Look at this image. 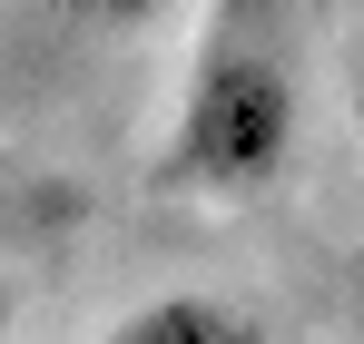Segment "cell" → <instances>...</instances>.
I'll return each instance as SVG.
<instances>
[{
    "instance_id": "1",
    "label": "cell",
    "mask_w": 364,
    "mask_h": 344,
    "mask_svg": "<svg viewBox=\"0 0 364 344\" xmlns=\"http://www.w3.org/2000/svg\"><path fill=\"white\" fill-rule=\"evenodd\" d=\"M286 168H296V79H286V59L266 50L246 20H227V30L197 50L187 89H178L158 177H168L178 197L237 207V197H266Z\"/></svg>"
},
{
    "instance_id": "2",
    "label": "cell",
    "mask_w": 364,
    "mask_h": 344,
    "mask_svg": "<svg viewBox=\"0 0 364 344\" xmlns=\"http://www.w3.org/2000/svg\"><path fill=\"white\" fill-rule=\"evenodd\" d=\"M99 344H286V335H276L256 305H237V295L178 286V295H138Z\"/></svg>"
},
{
    "instance_id": "3",
    "label": "cell",
    "mask_w": 364,
    "mask_h": 344,
    "mask_svg": "<svg viewBox=\"0 0 364 344\" xmlns=\"http://www.w3.org/2000/svg\"><path fill=\"white\" fill-rule=\"evenodd\" d=\"M79 30H99V40H148V30H168L187 0H60Z\"/></svg>"
},
{
    "instance_id": "4",
    "label": "cell",
    "mask_w": 364,
    "mask_h": 344,
    "mask_svg": "<svg viewBox=\"0 0 364 344\" xmlns=\"http://www.w3.org/2000/svg\"><path fill=\"white\" fill-rule=\"evenodd\" d=\"M10 335H20V295L0 286V344H10Z\"/></svg>"
}]
</instances>
